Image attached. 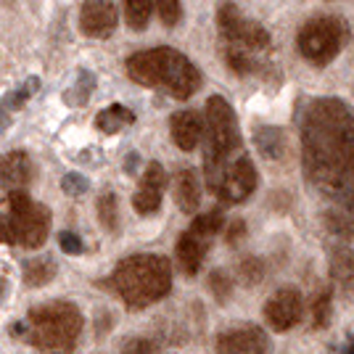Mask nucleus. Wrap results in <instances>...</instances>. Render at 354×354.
<instances>
[{"label":"nucleus","mask_w":354,"mask_h":354,"mask_svg":"<svg viewBox=\"0 0 354 354\" xmlns=\"http://www.w3.org/2000/svg\"><path fill=\"white\" fill-rule=\"evenodd\" d=\"M8 236L21 249H40L50 233V209L32 201L27 191L8 193Z\"/></svg>","instance_id":"obj_6"},{"label":"nucleus","mask_w":354,"mask_h":354,"mask_svg":"<svg viewBox=\"0 0 354 354\" xmlns=\"http://www.w3.org/2000/svg\"><path fill=\"white\" fill-rule=\"evenodd\" d=\"M122 354H159V346L151 339H133L124 344Z\"/></svg>","instance_id":"obj_35"},{"label":"nucleus","mask_w":354,"mask_h":354,"mask_svg":"<svg viewBox=\"0 0 354 354\" xmlns=\"http://www.w3.org/2000/svg\"><path fill=\"white\" fill-rule=\"evenodd\" d=\"M254 188H257V169L249 156H241L225 169L217 196L222 198V204H241L249 198Z\"/></svg>","instance_id":"obj_11"},{"label":"nucleus","mask_w":354,"mask_h":354,"mask_svg":"<svg viewBox=\"0 0 354 354\" xmlns=\"http://www.w3.org/2000/svg\"><path fill=\"white\" fill-rule=\"evenodd\" d=\"M88 188L90 180L85 175H80V172H69V175L61 177V191L66 196H82V193H88Z\"/></svg>","instance_id":"obj_31"},{"label":"nucleus","mask_w":354,"mask_h":354,"mask_svg":"<svg viewBox=\"0 0 354 354\" xmlns=\"http://www.w3.org/2000/svg\"><path fill=\"white\" fill-rule=\"evenodd\" d=\"M111 286L130 310H146L172 291V265L162 254H133L117 265Z\"/></svg>","instance_id":"obj_3"},{"label":"nucleus","mask_w":354,"mask_h":354,"mask_svg":"<svg viewBox=\"0 0 354 354\" xmlns=\"http://www.w3.org/2000/svg\"><path fill=\"white\" fill-rule=\"evenodd\" d=\"M98 222L104 225L109 233H117L119 230V207H117V196L111 191H106L98 196Z\"/></svg>","instance_id":"obj_24"},{"label":"nucleus","mask_w":354,"mask_h":354,"mask_svg":"<svg viewBox=\"0 0 354 354\" xmlns=\"http://www.w3.org/2000/svg\"><path fill=\"white\" fill-rule=\"evenodd\" d=\"M175 201L183 214H196L201 204V180L193 167H180L175 172Z\"/></svg>","instance_id":"obj_17"},{"label":"nucleus","mask_w":354,"mask_h":354,"mask_svg":"<svg viewBox=\"0 0 354 354\" xmlns=\"http://www.w3.org/2000/svg\"><path fill=\"white\" fill-rule=\"evenodd\" d=\"M8 127H11V117H8V111H6V104H0V133L8 130Z\"/></svg>","instance_id":"obj_37"},{"label":"nucleus","mask_w":354,"mask_h":354,"mask_svg":"<svg viewBox=\"0 0 354 354\" xmlns=\"http://www.w3.org/2000/svg\"><path fill=\"white\" fill-rule=\"evenodd\" d=\"M330 278L344 291H354V251L349 246H336L330 251Z\"/></svg>","instance_id":"obj_18"},{"label":"nucleus","mask_w":354,"mask_h":354,"mask_svg":"<svg viewBox=\"0 0 354 354\" xmlns=\"http://www.w3.org/2000/svg\"><path fill=\"white\" fill-rule=\"evenodd\" d=\"M0 241H8L11 243V236H8V220L0 217Z\"/></svg>","instance_id":"obj_38"},{"label":"nucleus","mask_w":354,"mask_h":354,"mask_svg":"<svg viewBox=\"0 0 354 354\" xmlns=\"http://www.w3.org/2000/svg\"><path fill=\"white\" fill-rule=\"evenodd\" d=\"M325 227L328 233H333L336 238H346V241H354V212L352 209H328L325 212Z\"/></svg>","instance_id":"obj_22"},{"label":"nucleus","mask_w":354,"mask_h":354,"mask_svg":"<svg viewBox=\"0 0 354 354\" xmlns=\"http://www.w3.org/2000/svg\"><path fill=\"white\" fill-rule=\"evenodd\" d=\"M122 8H124V19H127V27L130 30H146L151 14H153V0H122Z\"/></svg>","instance_id":"obj_23"},{"label":"nucleus","mask_w":354,"mask_h":354,"mask_svg":"<svg viewBox=\"0 0 354 354\" xmlns=\"http://www.w3.org/2000/svg\"><path fill=\"white\" fill-rule=\"evenodd\" d=\"M164 185H167V172L159 162H148L146 172L138 183V191L133 196V209L146 217V214H153L156 209L162 207L164 198Z\"/></svg>","instance_id":"obj_12"},{"label":"nucleus","mask_w":354,"mask_h":354,"mask_svg":"<svg viewBox=\"0 0 354 354\" xmlns=\"http://www.w3.org/2000/svg\"><path fill=\"white\" fill-rule=\"evenodd\" d=\"M156 11H159V19H162L164 27H177L180 19H183L180 0H156Z\"/></svg>","instance_id":"obj_30"},{"label":"nucleus","mask_w":354,"mask_h":354,"mask_svg":"<svg viewBox=\"0 0 354 354\" xmlns=\"http://www.w3.org/2000/svg\"><path fill=\"white\" fill-rule=\"evenodd\" d=\"M32 159L27 151H8L0 156V188L8 193L24 191L32 183Z\"/></svg>","instance_id":"obj_15"},{"label":"nucleus","mask_w":354,"mask_h":354,"mask_svg":"<svg viewBox=\"0 0 354 354\" xmlns=\"http://www.w3.org/2000/svg\"><path fill=\"white\" fill-rule=\"evenodd\" d=\"M119 24V14L114 0H85L80 8V30L93 40L111 37Z\"/></svg>","instance_id":"obj_10"},{"label":"nucleus","mask_w":354,"mask_h":354,"mask_svg":"<svg viewBox=\"0 0 354 354\" xmlns=\"http://www.w3.org/2000/svg\"><path fill=\"white\" fill-rule=\"evenodd\" d=\"M330 312H333V296H330V288H325L312 301V328H328Z\"/></svg>","instance_id":"obj_26"},{"label":"nucleus","mask_w":354,"mask_h":354,"mask_svg":"<svg viewBox=\"0 0 354 354\" xmlns=\"http://www.w3.org/2000/svg\"><path fill=\"white\" fill-rule=\"evenodd\" d=\"M238 278L243 286H257V283H262L265 278V262L259 259V257H243L241 262H238Z\"/></svg>","instance_id":"obj_27"},{"label":"nucleus","mask_w":354,"mask_h":354,"mask_svg":"<svg viewBox=\"0 0 354 354\" xmlns=\"http://www.w3.org/2000/svg\"><path fill=\"white\" fill-rule=\"evenodd\" d=\"M56 278V262L50 257H35L24 265V283L32 288H43Z\"/></svg>","instance_id":"obj_21"},{"label":"nucleus","mask_w":354,"mask_h":354,"mask_svg":"<svg viewBox=\"0 0 354 354\" xmlns=\"http://www.w3.org/2000/svg\"><path fill=\"white\" fill-rule=\"evenodd\" d=\"M301 312H304V299L301 291L294 286H283L275 294L267 299L265 304V320L272 330L286 333L291 330L299 320H301Z\"/></svg>","instance_id":"obj_9"},{"label":"nucleus","mask_w":354,"mask_h":354,"mask_svg":"<svg viewBox=\"0 0 354 354\" xmlns=\"http://www.w3.org/2000/svg\"><path fill=\"white\" fill-rule=\"evenodd\" d=\"M35 90H37V77H30V80L24 82V88L14 90V93L6 98V106H8V109H21V106L27 104V98H30Z\"/></svg>","instance_id":"obj_32"},{"label":"nucleus","mask_w":354,"mask_h":354,"mask_svg":"<svg viewBox=\"0 0 354 354\" xmlns=\"http://www.w3.org/2000/svg\"><path fill=\"white\" fill-rule=\"evenodd\" d=\"M301 159L310 183L354 212V114L336 98L310 106L301 124Z\"/></svg>","instance_id":"obj_1"},{"label":"nucleus","mask_w":354,"mask_h":354,"mask_svg":"<svg viewBox=\"0 0 354 354\" xmlns=\"http://www.w3.org/2000/svg\"><path fill=\"white\" fill-rule=\"evenodd\" d=\"M217 27L220 35L225 37V43L238 50H265L270 45V32L238 11L233 3H225L217 14Z\"/></svg>","instance_id":"obj_8"},{"label":"nucleus","mask_w":354,"mask_h":354,"mask_svg":"<svg viewBox=\"0 0 354 354\" xmlns=\"http://www.w3.org/2000/svg\"><path fill=\"white\" fill-rule=\"evenodd\" d=\"M59 246L64 249V254H69V257H80L82 249H85V243H82V238L72 233V230H64L59 236Z\"/></svg>","instance_id":"obj_34"},{"label":"nucleus","mask_w":354,"mask_h":354,"mask_svg":"<svg viewBox=\"0 0 354 354\" xmlns=\"http://www.w3.org/2000/svg\"><path fill=\"white\" fill-rule=\"evenodd\" d=\"M254 143L259 148V153L270 159V162H278L286 156V135H283L281 127H259L257 133H254Z\"/></svg>","instance_id":"obj_19"},{"label":"nucleus","mask_w":354,"mask_h":354,"mask_svg":"<svg viewBox=\"0 0 354 354\" xmlns=\"http://www.w3.org/2000/svg\"><path fill=\"white\" fill-rule=\"evenodd\" d=\"M124 69L133 82L143 88L164 90L177 101H188L201 88V72L185 53H180L175 48L138 50L127 59Z\"/></svg>","instance_id":"obj_2"},{"label":"nucleus","mask_w":354,"mask_h":354,"mask_svg":"<svg viewBox=\"0 0 354 354\" xmlns=\"http://www.w3.org/2000/svg\"><path fill=\"white\" fill-rule=\"evenodd\" d=\"M217 354H267V339L254 325H238L217 336Z\"/></svg>","instance_id":"obj_14"},{"label":"nucleus","mask_w":354,"mask_h":354,"mask_svg":"<svg viewBox=\"0 0 354 354\" xmlns=\"http://www.w3.org/2000/svg\"><path fill=\"white\" fill-rule=\"evenodd\" d=\"M227 64H230V69L238 74H249L254 72V64H251V59L243 53V50H238V48H230L227 50Z\"/></svg>","instance_id":"obj_33"},{"label":"nucleus","mask_w":354,"mask_h":354,"mask_svg":"<svg viewBox=\"0 0 354 354\" xmlns=\"http://www.w3.org/2000/svg\"><path fill=\"white\" fill-rule=\"evenodd\" d=\"M93 85H95V77H93L90 72H80V74H77V82H74L72 88L64 93L66 104L82 106L90 98V93H93Z\"/></svg>","instance_id":"obj_25"},{"label":"nucleus","mask_w":354,"mask_h":354,"mask_svg":"<svg viewBox=\"0 0 354 354\" xmlns=\"http://www.w3.org/2000/svg\"><path fill=\"white\" fill-rule=\"evenodd\" d=\"M243 238H246V222L243 220L230 222V227H227V243H230V246H238Z\"/></svg>","instance_id":"obj_36"},{"label":"nucleus","mask_w":354,"mask_h":354,"mask_svg":"<svg viewBox=\"0 0 354 354\" xmlns=\"http://www.w3.org/2000/svg\"><path fill=\"white\" fill-rule=\"evenodd\" d=\"M209 243H212V236H207L204 230H198L196 225H191L183 236L177 238V265H180V270L188 275V278H193L198 270H201V265H204V257H207L209 251Z\"/></svg>","instance_id":"obj_13"},{"label":"nucleus","mask_w":354,"mask_h":354,"mask_svg":"<svg viewBox=\"0 0 354 354\" xmlns=\"http://www.w3.org/2000/svg\"><path fill=\"white\" fill-rule=\"evenodd\" d=\"M191 225H196L198 230H204L207 236L214 238L222 230V225H225V217H222L220 209H209V212H201V214H196Z\"/></svg>","instance_id":"obj_29"},{"label":"nucleus","mask_w":354,"mask_h":354,"mask_svg":"<svg viewBox=\"0 0 354 354\" xmlns=\"http://www.w3.org/2000/svg\"><path fill=\"white\" fill-rule=\"evenodd\" d=\"M209 291H212V296H214L220 304H225V301L233 296V278H230L225 270H212V272H209Z\"/></svg>","instance_id":"obj_28"},{"label":"nucleus","mask_w":354,"mask_h":354,"mask_svg":"<svg viewBox=\"0 0 354 354\" xmlns=\"http://www.w3.org/2000/svg\"><path fill=\"white\" fill-rule=\"evenodd\" d=\"M346 40H349V27L341 16H315L299 30L296 48L315 66H325L339 56Z\"/></svg>","instance_id":"obj_7"},{"label":"nucleus","mask_w":354,"mask_h":354,"mask_svg":"<svg viewBox=\"0 0 354 354\" xmlns=\"http://www.w3.org/2000/svg\"><path fill=\"white\" fill-rule=\"evenodd\" d=\"M135 122V114L127 109V106L122 104H111L109 109H104L98 117H95V127L106 135H114L119 133L122 127H127V124H133Z\"/></svg>","instance_id":"obj_20"},{"label":"nucleus","mask_w":354,"mask_h":354,"mask_svg":"<svg viewBox=\"0 0 354 354\" xmlns=\"http://www.w3.org/2000/svg\"><path fill=\"white\" fill-rule=\"evenodd\" d=\"M82 312L72 301H48L27 315V339L45 354H69L82 333Z\"/></svg>","instance_id":"obj_4"},{"label":"nucleus","mask_w":354,"mask_h":354,"mask_svg":"<svg viewBox=\"0 0 354 354\" xmlns=\"http://www.w3.org/2000/svg\"><path fill=\"white\" fill-rule=\"evenodd\" d=\"M169 130H172V140L180 151H196V146L204 138V119L198 117L193 109H183V111L172 114Z\"/></svg>","instance_id":"obj_16"},{"label":"nucleus","mask_w":354,"mask_h":354,"mask_svg":"<svg viewBox=\"0 0 354 354\" xmlns=\"http://www.w3.org/2000/svg\"><path fill=\"white\" fill-rule=\"evenodd\" d=\"M238 122L233 106L222 95H212L207 101V124H204V169H207V185L217 193L225 169L230 167L227 159L238 151Z\"/></svg>","instance_id":"obj_5"}]
</instances>
